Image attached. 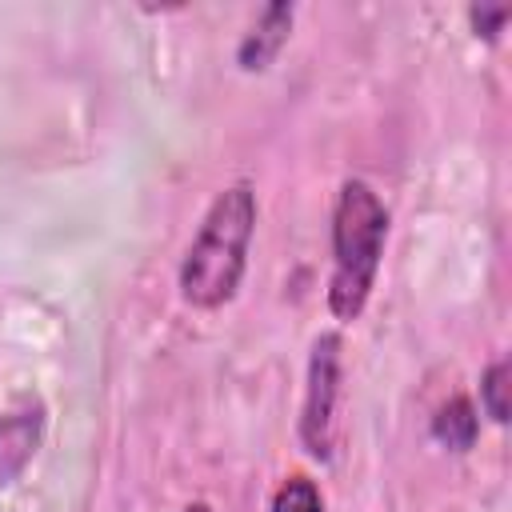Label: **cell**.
Returning <instances> with one entry per match:
<instances>
[{
	"label": "cell",
	"instance_id": "cell-1",
	"mask_svg": "<svg viewBox=\"0 0 512 512\" xmlns=\"http://www.w3.org/2000/svg\"><path fill=\"white\" fill-rule=\"evenodd\" d=\"M256 228V196L248 184L224 188L196 240L188 244V256L180 264V296L192 308H220L224 300L236 296L244 264H248V244Z\"/></svg>",
	"mask_w": 512,
	"mask_h": 512
},
{
	"label": "cell",
	"instance_id": "cell-2",
	"mask_svg": "<svg viewBox=\"0 0 512 512\" xmlns=\"http://www.w3.org/2000/svg\"><path fill=\"white\" fill-rule=\"evenodd\" d=\"M388 236V208L364 180H344L332 212V284L328 308L336 320H356L368 304L380 252Z\"/></svg>",
	"mask_w": 512,
	"mask_h": 512
},
{
	"label": "cell",
	"instance_id": "cell-3",
	"mask_svg": "<svg viewBox=\"0 0 512 512\" xmlns=\"http://www.w3.org/2000/svg\"><path fill=\"white\" fill-rule=\"evenodd\" d=\"M336 392H340V336L324 332L312 344L308 364V392L300 412V440L316 460L332 456V420H336Z\"/></svg>",
	"mask_w": 512,
	"mask_h": 512
},
{
	"label": "cell",
	"instance_id": "cell-4",
	"mask_svg": "<svg viewBox=\"0 0 512 512\" xmlns=\"http://www.w3.org/2000/svg\"><path fill=\"white\" fill-rule=\"evenodd\" d=\"M44 432V408L36 400H24L20 408L0 416V488L20 476V468L32 460Z\"/></svg>",
	"mask_w": 512,
	"mask_h": 512
},
{
	"label": "cell",
	"instance_id": "cell-5",
	"mask_svg": "<svg viewBox=\"0 0 512 512\" xmlns=\"http://www.w3.org/2000/svg\"><path fill=\"white\" fill-rule=\"evenodd\" d=\"M288 32H292V4H268L260 12V20L252 24V32L240 40V52H236L240 68H248V72L268 68L272 56L280 52V44L288 40Z\"/></svg>",
	"mask_w": 512,
	"mask_h": 512
},
{
	"label": "cell",
	"instance_id": "cell-6",
	"mask_svg": "<svg viewBox=\"0 0 512 512\" xmlns=\"http://www.w3.org/2000/svg\"><path fill=\"white\" fill-rule=\"evenodd\" d=\"M476 432H480V420H476V408H472L464 396L448 400V404L432 416V436H436L440 444H448L452 452H468V448L476 444Z\"/></svg>",
	"mask_w": 512,
	"mask_h": 512
},
{
	"label": "cell",
	"instance_id": "cell-7",
	"mask_svg": "<svg viewBox=\"0 0 512 512\" xmlns=\"http://www.w3.org/2000/svg\"><path fill=\"white\" fill-rule=\"evenodd\" d=\"M272 512H324L320 488L308 476H288L272 496Z\"/></svg>",
	"mask_w": 512,
	"mask_h": 512
},
{
	"label": "cell",
	"instance_id": "cell-8",
	"mask_svg": "<svg viewBox=\"0 0 512 512\" xmlns=\"http://www.w3.org/2000/svg\"><path fill=\"white\" fill-rule=\"evenodd\" d=\"M480 404L496 424L508 420V360L488 364V372L480 376Z\"/></svg>",
	"mask_w": 512,
	"mask_h": 512
},
{
	"label": "cell",
	"instance_id": "cell-9",
	"mask_svg": "<svg viewBox=\"0 0 512 512\" xmlns=\"http://www.w3.org/2000/svg\"><path fill=\"white\" fill-rule=\"evenodd\" d=\"M468 20H472V28H476V36H484V40H496L500 36V28H504V20H508V8H468Z\"/></svg>",
	"mask_w": 512,
	"mask_h": 512
},
{
	"label": "cell",
	"instance_id": "cell-10",
	"mask_svg": "<svg viewBox=\"0 0 512 512\" xmlns=\"http://www.w3.org/2000/svg\"><path fill=\"white\" fill-rule=\"evenodd\" d=\"M184 512H212V508H208V504H204V500H196V504H188V508H184Z\"/></svg>",
	"mask_w": 512,
	"mask_h": 512
}]
</instances>
